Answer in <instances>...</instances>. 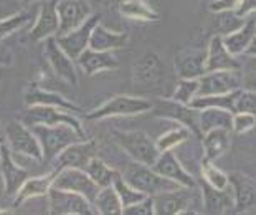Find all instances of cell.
Instances as JSON below:
<instances>
[{
    "mask_svg": "<svg viewBox=\"0 0 256 215\" xmlns=\"http://www.w3.org/2000/svg\"><path fill=\"white\" fill-rule=\"evenodd\" d=\"M152 99L129 95H116L104 103L100 104L90 113H84V119L88 121H101L110 118H129V116H140L150 113Z\"/></svg>",
    "mask_w": 256,
    "mask_h": 215,
    "instance_id": "cell-1",
    "label": "cell"
},
{
    "mask_svg": "<svg viewBox=\"0 0 256 215\" xmlns=\"http://www.w3.org/2000/svg\"><path fill=\"white\" fill-rule=\"evenodd\" d=\"M30 129L35 132L38 142L42 146L43 162L52 164L55 157L64 147L73 144V142L84 139L76 132L72 126L58 124V126H46V124H32Z\"/></svg>",
    "mask_w": 256,
    "mask_h": 215,
    "instance_id": "cell-2",
    "label": "cell"
},
{
    "mask_svg": "<svg viewBox=\"0 0 256 215\" xmlns=\"http://www.w3.org/2000/svg\"><path fill=\"white\" fill-rule=\"evenodd\" d=\"M112 137L116 144L122 149L134 162L154 165L157 157L160 156V151L157 149L154 139H150L149 134L142 131H119L114 129Z\"/></svg>",
    "mask_w": 256,
    "mask_h": 215,
    "instance_id": "cell-3",
    "label": "cell"
},
{
    "mask_svg": "<svg viewBox=\"0 0 256 215\" xmlns=\"http://www.w3.org/2000/svg\"><path fill=\"white\" fill-rule=\"evenodd\" d=\"M122 177L126 179L132 187H136L138 190H140L142 194L149 195V197H154L157 194H162V192L174 190V189H178V187H180L174 180L160 175L152 165L139 164L134 161H132V164L128 165V169H126V172L122 174Z\"/></svg>",
    "mask_w": 256,
    "mask_h": 215,
    "instance_id": "cell-4",
    "label": "cell"
},
{
    "mask_svg": "<svg viewBox=\"0 0 256 215\" xmlns=\"http://www.w3.org/2000/svg\"><path fill=\"white\" fill-rule=\"evenodd\" d=\"M5 144L12 151L14 156H24L34 161L43 162L42 146L38 142L35 132L30 129L28 124L22 121L12 119L5 126Z\"/></svg>",
    "mask_w": 256,
    "mask_h": 215,
    "instance_id": "cell-5",
    "label": "cell"
},
{
    "mask_svg": "<svg viewBox=\"0 0 256 215\" xmlns=\"http://www.w3.org/2000/svg\"><path fill=\"white\" fill-rule=\"evenodd\" d=\"M166 66L156 52H146L132 65V85L142 90H152L164 83Z\"/></svg>",
    "mask_w": 256,
    "mask_h": 215,
    "instance_id": "cell-6",
    "label": "cell"
},
{
    "mask_svg": "<svg viewBox=\"0 0 256 215\" xmlns=\"http://www.w3.org/2000/svg\"><path fill=\"white\" fill-rule=\"evenodd\" d=\"M152 109L150 113L156 118L176 121L177 124H182L195 134L202 136L200 123H198V109L192 108L190 104H182L174 99H152Z\"/></svg>",
    "mask_w": 256,
    "mask_h": 215,
    "instance_id": "cell-7",
    "label": "cell"
},
{
    "mask_svg": "<svg viewBox=\"0 0 256 215\" xmlns=\"http://www.w3.org/2000/svg\"><path fill=\"white\" fill-rule=\"evenodd\" d=\"M48 213L52 215H94L96 210L86 197L72 190L52 187L48 192Z\"/></svg>",
    "mask_w": 256,
    "mask_h": 215,
    "instance_id": "cell-8",
    "label": "cell"
},
{
    "mask_svg": "<svg viewBox=\"0 0 256 215\" xmlns=\"http://www.w3.org/2000/svg\"><path fill=\"white\" fill-rule=\"evenodd\" d=\"M78 114H74L72 111L62 108H53V106H28L25 113V124H46V126H58V124H66L78 132L81 137L86 139V132L83 129L81 121L76 118Z\"/></svg>",
    "mask_w": 256,
    "mask_h": 215,
    "instance_id": "cell-9",
    "label": "cell"
},
{
    "mask_svg": "<svg viewBox=\"0 0 256 215\" xmlns=\"http://www.w3.org/2000/svg\"><path fill=\"white\" fill-rule=\"evenodd\" d=\"M53 187L76 192V194L88 198L91 203L94 202L98 192L101 189V187L90 177L84 169H78V167H64V169L55 170Z\"/></svg>",
    "mask_w": 256,
    "mask_h": 215,
    "instance_id": "cell-10",
    "label": "cell"
},
{
    "mask_svg": "<svg viewBox=\"0 0 256 215\" xmlns=\"http://www.w3.org/2000/svg\"><path fill=\"white\" fill-rule=\"evenodd\" d=\"M236 90H242V75L240 70H218L206 71L198 78L197 96L228 95Z\"/></svg>",
    "mask_w": 256,
    "mask_h": 215,
    "instance_id": "cell-11",
    "label": "cell"
},
{
    "mask_svg": "<svg viewBox=\"0 0 256 215\" xmlns=\"http://www.w3.org/2000/svg\"><path fill=\"white\" fill-rule=\"evenodd\" d=\"M43 45V57H45L48 66L52 68L56 78L66 81L68 85H78V71H76V62L68 57L66 52L58 45L56 37L46 38Z\"/></svg>",
    "mask_w": 256,
    "mask_h": 215,
    "instance_id": "cell-12",
    "label": "cell"
},
{
    "mask_svg": "<svg viewBox=\"0 0 256 215\" xmlns=\"http://www.w3.org/2000/svg\"><path fill=\"white\" fill-rule=\"evenodd\" d=\"M98 142L92 139H80L70 144L58 154L53 161V170H60L64 167H78L84 169L92 157L98 156Z\"/></svg>",
    "mask_w": 256,
    "mask_h": 215,
    "instance_id": "cell-13",
    "label": "cell"
},
{
    "mask_svg": "<svg viewBox=\"0 0 256 215\" xmlns=\"http://www.w3.org/2000/svg\"><path fill=\"white\" fill-rule=\"evenodd\" d=\"M101 22V15L92 14L84 24H81L78 29H74L63 35H56L58 45L66 52L68 57H72L74 62L86 48H90V40H91V33L94 30V27Z\"/></svg>",
    "mask_w": 256,
    "mask_h": 215,
    "instance_id": "cell-14",
    "label": "cell"
},
{
    "mask_svg": "<svg viewBox=\"0 0 256 215\" xmlns=\"http://www.w3.org/2000/svg\"><path fill=\"white\" fill-rule=\"evenodd\" d=\"M0 174L4 180V190L8 197H15L24 182L30 177V172L15 161V156L7 147V144L0 146Z\"/></svg>",
    "mask_w": 256,
    "mask_h": 215,
    "instance_id": "cell-15",
    "label": "cell"
},
{
    "mask_svg": "<svg viewBox=\"0 0 256 215\" xmlns=\"http://www.w3.org/2000/svg\"><path fill=\"white\" fill-rule=\"evenodd\" d=\"M60 30V20L56 12V0H43L38 9L35 24L30 30V42L40 43L46 38L56 37Z\"/></svg>",
    "mask_w": 256,
    "mask_h": 215,
    "instance_id": "cell-16",
    "label": "cell"
},
{
    "mask_svg": "<svg viewBox=\"0 0 256 215\" xmlns=\"http://www.w3.org/2000/svg\"><path fill=\"white\" fill-rule=\"evenodd\" d=\"M56 12L60 20L58 35L78 29L92 15L86 0H56Z\"/></svg>",
    "mask_w": 256,
    "mask_h": 215,
    "instance_id": "cell-17",
    "label": "cell"
},
{
    "mask_svg": "<svg viewBox=\"0 0 256 215\" xmlns=\"http://www.w3.org/2000/svg\"><path fill=\"white\" fill-rule=\"evenodd\" d=\"M230 187L235 197V210L233 213H246L256 207V182L242 170H233L228 174Z\"/></svg>",
    "mask_w": 256,
    "mask_h": 215,
    "instance_id": "cell-18",
    "label": "cell"
},
{
    "mask_svg": "<svg viewBox=\"0 0 256 215\" xmlns=\"http://www.w3.org/2000/svg\"><path fill=\"white\" fill-rule=\"evenodd\" d=\"M206 48H184L174 57V71L178 78H200L206 73Z\"/></svg>",
    "mask_w": 256,
    "mask_h": 215,
    "instance_id": "cell-19",
    "label": "cell"
},
{
    "mask_svg": "<svg viewBox=\"0 0 256 215\" xmlns=\"http://www.w3.org/2000/svg\"><path fill=\"white\" fill-rule=\"evenodd\" d=\"M25 104L26 106H53V108H62L66 111H72L74 114H84V111L80 106H76L73 101H70L68 98H64L63 95H60L56 91L46 90L38 85H30L25 90Z\"/></svg>",
    "mask_w": 256,
    "mask_h": 215,
    "instance_id": "cell-20",
    "label": "cell"
},
{
    "mask_svg": "<svg viewBox=\"0 0 256 215\" xmlns=\"http://www.w3.org/2000/svg\"><path fill=\"white\" fill-rule=\"evenodd\" d=\"M152 167H154L160 175L174 180L180 187H187V189L197 187V180H195L194 175L184 167L182 162L178 161V157L174 154V151L160 152V156L157 157V161Z\"/></svg>",
    "mask_w": 256,
    "mask_h": 215,
    "instance_id": "cell-21",
    "label": "cell"
},
{
    "mask_svg": "<svg viewBox=\"0 0 256 215\" xmlns=\"http://www.w3.org/2000/svg\"><path fill=\"white\" fill-rule=\"evenodd\" d=\"M202 189V207L205 213H230L235 210V197H233L232 187L226 189H216L200 180Z\"/></svg>",
    "mask_w": 256,
    "mask_h": 215,
    "instance_id": "cell-22",
    "label": "cell"
},
{
    "mask_svg": "<svg viewBox=\"0 0 256 215\" xmlns=\"http://www.w3.org/2000/svg\"><path fill=\"white\" fill-rule=\"evenodd\" d=\"M152 200H154L156 215H180L188 210L192 195L188 194L187 187H178L154 195Z\"/></svg>",
    "mask_w": 256,
    "mask_h": 215,
    "instance_id": "cell-23",
    "label": "cell"
},
{
    "mask_svg": "<svg viewBox=\"0 0 256 215\" xmlns=\"http://www.w3.org/2000/svg\"><path fill=\"white\" fill-rule=\"evenodd\" d=\"M76 65L88 76H94L98 73H102V71L118 70L121 66L119 60L114 57L112 52H100V50H92V48H86L76 58Z\"/></svg>",
    "mask_w": 256,
    "mask_h": 215,
    "instance_id": "cell-24",
    "label": "cell"
},
{
    "mask_svg": "<svg viewBox=\"0 0 256 215\" xmlns=\"http://www.w3.org/2000/svg\"><path fill=\"white\" fill-rule=\"evenodd\" d=\"M206 71H218V70H240L242 63L238 57L232 55L223 43L222 35H214L206 47Z\"/></svg>",
    "mask_w": 256,
    "mask_h": 215,
    "instance_id": "cell-25",
    "label": "cell"
},
{
    "mask_svg": "<svg viewBox=\"0 0 256 215\" xmlns=\"http://www.w3.org/2000/svg\"><path fill=\"white\" fill-rule=\"evenodd\" d=\"M53 180H55V170L43 175H30L28 179L24 182V185L20 187L18 192L14 197V205L20 207L25 202L32 200V198H40L46 197L48 192L53 187Z\"/></svg>",
    "mask_w": 256,
    "mask_h": 215,
    "instance_id": "cell-26",
    "label": "cell"
},
{
    "mask_svg": "<svg viewBox=\"0 0 256 215\" xmlns=\"http://www.w3.org/2000/svg\"><path fill=\"white\" fill-rule=\"evenodd\" d=\"M128 43L129 35L126 32H114L100 22L91 33L90 48L100 50V52H116V50L128 47Z\"/></svg>",
    "mask_w": 256,
    "mask_h": 215,
    "instance_id": "cell-27",
    "label": "cell"
},
{
    "mask_svg": "<svg viewBox=\"0 0 256 215\" xmlns=\"http://www.w3.org/2000/svg\"><path fill=\"white\" fill-rule=\"evenodd\" d=\"M230 129L216 128L210 129L202 134V146H204V161L215 162L223 154L228 152L232 146V134Z\"/></svg>",
    "mask_w": 256,
    "mask_h": 215,
    "instance_id": "cell-28",
    "label": "cell"
},
{
    "mask_svg": "<svg viewBox=\"0 0 256 215\" xmlns=\"http://www.w3.org/2000/svg\"><path fill=\"white\" fill-rule=\"evenodd\" d=\"M254 37H256V20L246 19L238 30H235L233 33H228V35L222 38L228 52L232 55H235V57H242V55L246 53V50L252 45Z\"/></svg>",
    "mask_w": 256,
    "mask_h": 215,
    "instance_id": "cell-29",
    "label": "cell"
},
{
    "mask_svg": "<svg viewBox=\"0 0 256 215\" xmlns=\"http://www.w3.org/2000/svg\"><path fill=\"white\" fill-rule=\"evenodd\" d=\"M118 10L124 19L142 22V24H154V22H159L160 19L159 12H156V10L147 4V0H122V2L119 4Z\"/></svg>",
    "mask_w": 256,
    "mask_h": 215,
    "instance_id": "cell-30",
    "label": "cell"
},
{
    "mask_svg": "<svg viewBox=\"0 0 256 215\" xmlns=\"http://www.w3.org/2000/svg\"><path fill=\"white\" fill-rule=\"evenodd\" d=\"M232 119L233 113L228 109L222 108H205L198 111V123H200V132L216 129V128H225L232 131Z\"/></svg>",
    "mask_w": 256,
    "mask_h": 215,
    "instance_id": "cell-31",
    "label": "cell"
},
{
    "mask_svg": "<svg viewBox=\"0 0 256 215\" xmlns=\"http://www.w3.org/2000/svg\"><path fill=\"white\" fill-rule=\"evenodd\" d=\"M92 207H94L96 213H101V215H121L122 213L121 198H119L118 192L112 185L101 187L94 198V202H92Z\"/></svg>",
    "mask_w": 256,
    "mask_h": 215,
    "instance_id": "cell-32",
    "label": "cell"
},
{
    "mask_svg": "<svg viewBox=\"0 0 256 215\" xmlns=\"http://www.w3.org/2000/svg\"><path fill=\"white\" fill-rule=\"evenodd\" d=\"M84 170L88 172V175L96 182L100 187H108V185H112L114 180H116L121 172L116 169H112L111 165H108L100 157H92L91 161L88 162V165L84 167Z\"/></svg>",
    "mask_w": 256,
    "mask_h": 215,
    "instance_id": "cell-33",
    "label": "cell"
},
{
    "mask_svg": "<svg viewBox=\"0 0 256 215\" xmlns=\"http://www.w3.org/2000/svg\"><path fill=\"white\" fill-rule=\"evenodd\" d=\"M240 90L228 93V95H214V96H195L194 101L190 103V106L195 109H205V108H222L228 109V111L235 113L236 108V99H238Z\"/></svg>",
    "mask_w": 256,
    "mask_h": 215,
    "instance_id": "cell-34",
    "label": "cell"
},
{
    "mask_svg": "<svg viewBox=\"0 0 256 215\" xmlns=\"http://www.w3.org/2000/svg\"><path fill=\"white\" fill-rule=\"evenodd\" d=\"M188 136H190V129L185 128V126H182V124H178L177 128L168 129L164 132V134H160L159 137H157L156 144H157V149H159L160 152L174 151L177 146L184 144V142L188 139Z\"/></svg>",
    "mask_w": 256,
    "mask_h": 215,
    "instance_id": "cell-35",
    "label": "cell"
},
{
    "mask_svg": "<svg viewBox=\"0 0 256 215\" xmlns=\"http://www.w3.org/2000/svg\"><path fill=\"white\" fill-rule=\"evenodd\" d=\"M30 20H32V14L28 10H20L17 14L0 19V42H4L5 38L12 37L14 33L22 30Z\"/></svg>",
    "mask_w": 256,
    "mask_h": 215,
    "instance_id": "cell-36",
    "label": "cell"
},
{
    "mask_svg": "<svg viewBox=\"0 0 256 215\" xmlns=\"http://www.w3.org/2000/svg\"><path fill=\"white\" fill-rule=\"evenodd\" d=\"M215 35H222L225 37L228 33H233L238 30L240 27L244 24L246 19H242L240 15H236L235 10H225V12H218L215 14Z\"/></svg>",
    "mask_w": 256,
    "mask_h": 215,
    "instance_id": "cell-37",
    "label": "cell"
},
{
    "mask_svg": "<svg viewBox=\"0 0 256 215\" xmlns=\"http://www.w3.org/2000/svg\"><path fill=\"white\" fill-rule=\"evenodd\" d=\"M200 175H202V180H205L206 184H210L212 187H216V189H226V187H230V177H228V174L223 172L222 169H218L210 161L202 162Z\"/></svg>",
    "mask_w": 256,
    "mask_h": 215,
    "instance_id": "cell-38",
    "label": "cell"
},
{
    "mask_svg": "<svg viewBox=\"0 0 256 215\" xmlns=\"http://www.w3.org/2000/svg\"><path fill=\"white\" fill-rule=\"evenodd\" d=\"M112 187H114V189H116L119 198H121L122 210H124V208H126V207L132 205V203L139 202V200H142V198H146V197H147V195H146V194H142V192H140V190L136 189V187L130 185L129 182L122 177V174L119 175V177H118L116 180H114Z\"/></svg>",
    "mask_w": 256,
    "mask_h": 215,
    "instance_id": "cell-39",
    "label": "cell"
},
{
    "mask_svg": "<svg viewBox=\"0 0 256 215\" xmlns=\"http://www.w3.org/2000/svg\"><path fill=\"white\" fill-rule=\"evenodd\" d=\"M198 95V78H178L176 91L172 93L174 101L182 104H190Z\"/></svg>",
    "mask_w": 256,
    "mask_h": 215,
    "instance_id": "cell-40",
    "label": "cell"
},
{
    "mask_svg": "<svg viewBox=\"0 0 256 215\" xmlns=\"http://www.w3.org/2000/svg\"><path fill=\"white\" fill-rule=\"evenodd\" d=\"M240 75H242V88L256 93V57L246 55L244 62L240 66Z\"/></svg>",
    "mask_w": 256,
    "mask_h": 215,
    "instance_id": "cell-41",
    "label": "cell"
},
{
    "mask_svg": "<svg viewBox=\"0 0 256 215\" xmlns=\"http://www.w3.org/2000/svg\"><path fill=\"white\" fill-rule=\"evenodd\" d=\"M256 128V114L252 113H233L232 119V131L236 134H246L248 131Z\"/></svg>",
    "mask_w": 256,
    "mask_h": 215,
    "instance_id": "cell-42",
    "label": "cell"
},
{
    "mask_svg": "<svg viewBox=\"0 0 256 215\" xmlns=\"http://www.w3.org/2000/svg\"><path fill=\"white\" fill-rule=\"evenodd\" d=\"M252 113L256 114V93L250 91V90H240L238 93V99H236V108L235 113Z\"/></svg>",
    "mask_w": 256,
    "mask_h": 215,
    "instance_id": "cell-43",
    "label": "cell"
},
{
    "mask_svg": "<svg viewBox=\"0 0 256 215\" xmlns=\"http://www.w3.org/2000/svg\"><path fill=\"white\" fill-rule=\"evenodd\" d=\"M124 215H156V210H154V200H152V197L147 195L142 200L132 203V205L126 207L122 210Z\"/></svg>",
    "mask_w": 256,
    "mask_h": 215,
    "instance_id": "cell-44",
    "label": "cell"
},
{
    "mask_svg": "<svg viewBox=\"0 0 256 215\" xmlns=\"http://www.w3.org/2000/svg\"><path fill=\"white\" fill-rule=\"evenodd\" d=\"M240 0H214L208 5V10L212 14H218L225 12V10H235L238 7Z\"/></svg>",
    "mask_w": 256,
    "mask_h": 215,
    "instance_id": "cell-45",
    "label": "cell"
},
{
    "mask_svg": "<svg viewBox=\"0 0 256 215\" xmlns=\"http://www.w3.org/2000/svg\"><path fill=\"white\" fill-rule=\"evenodd\" d=\"M235 12L236 15L242 17V19H248L250 15L256 12V0H240Z\"/></svg>",
    "mask_w": 256,
    "mask_h": 215,
    "instance_id": "cell-46",
    "label": "cell"
},
{
    "mask_svg": "<svg viewBox=\"0 0 256 215\" xmlns=\"http://www.w3.org/2000/svg\"><path fill=\"white\" fill-rule=\"evenodd\" d=\"M14 63V52L0 42V66H10Z\"/></svg>",
    "mask_w": 256,
    "mask_h": 215,
    "instance_id": "cell-47",
    "label": "cell"
},
{
    "mask_svg": "<svg viewBox=\"0 0 256 215\" xmlns=\"http://www.w3.org/2000/svg\"><path fill=\"white\" fill-rule=\"evenodd\" d=\"M244 55H253V57H256V37H254V40L252 42V45H250V48L246 50V53Z\"/></svg>",
    "mask_w": 256,
    "mask_h": 215,
    "instance_id": "cell-48",
    "label": "cell"
},
{
    "mask_svg": "<svg viewBox=\"0 0 256 215\" xmlns=\"http://www.w3.org/2000/svg\"><path fill=\"white\" fill-rule=\"evenodd\" d=\"M24 5H28V4H35V2H43V0H18Z\"/></svg>",
    "mask_w": 256,
    "mask_h": 215,
    "instance_id": "cell-49",
    "label": "cell"
},
{
    "mask_svg": "<svg viewBox=\"0 0 256 215\" xmlns=\"http://www.w3.org/2000/svg\"><path fill=\"white\" fill-rule=\"evenodd\" d=\"M5 142V137H0V144H4Z\"/></svg>",
    "mask_w": 256,
    "mask_h": 215,
    "instance_id": "cell-50",
    "label": "cell"
}]
</instances>
